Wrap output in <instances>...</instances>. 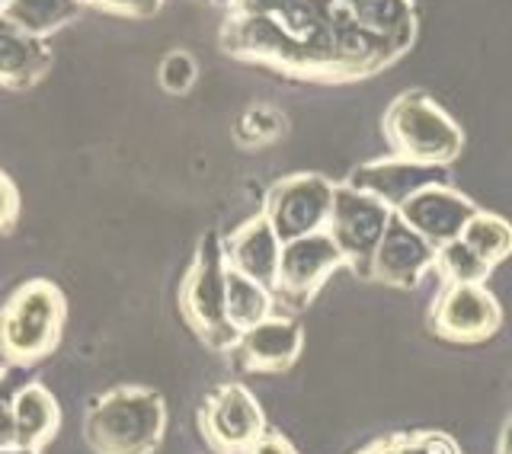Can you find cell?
<instances>
[{
    "instance_id": "12",
    "label": "cell",
    "mask_w": 512,
    "mask_h": 454,
    "mask_svg": "<svg viewBox=\"0 0 512 454\" xmlns=\"http://www.w3.org/2000/svg\"><path fill=\"white\" fill-rule=\"evenodd\" d=\"M445 180L442 167L432 164H413V160H381V164H368L362 170H356V176L349 180L352 189H362L368 196L381 199L388 208L404 205L410 196H416L426 186H436Z\"/></svg>"
},
{
    "instance_id": "26",
    "label": "cell",
    "mask_w": 512,
    "mask_h": 454,
    "mask_svg": "<svg viewBox=\"0 0 512 454\" xmlns=\"http://www.w3.org/2000/svg\"><path fill=\"white\" fill-rule=\"evenodd\" d=\"M244 454H295V448L288 445L282 435H272V432H263L260 439H256Z\"/></svg>"
},
{
    "instance_id": "3",
    "label": "cell",
    "mask_w": 512,
    "mask_h": 454,
    "mask_svg": "<svg viewBox=\"0 0 512 454\" xmlns=\"http://www.w3.org/2000/svg\"><path fill=\"white\" fill-rule=\"evenodd\" d=\"M384 132H388L394 154L413 164L442 167L461 151L458 125L423 93L397 96L384 116Z\"/></svg>"
},
{
    "instance_id": "21",
    "label": "cell",
    "mask_w": 512,
    "mask_h": 454,
    "mask_svg": "<svg viewBox=\"0 0 512 454\" xmlns=\"http://www.w3.org/2000/svg\"><path fill=\"white\" fill-rule=\"evenodd\" d=\"M432 263L442 269V275L452 285H480L493 269L487 259H480L461 237L452 240V243H442Z\"/></svg>"
},
{
    "instance_id": "19",
    "label": "cell",
    "mask_w": 512,
    "mask_h": 454,
    "mask_svg": "<svg viewBox=\"0 0 512 454\" xmlns=\"http://www.w3.org/2000/svg\"><path fill=\"white\" fill-rule=\"evenodd\" d=\"M0 13L32 36L45 39L52 29L74 20L80 13V0H10Z\"/></svg>"
},
{
    "instance_id": "10",
    "label": "cell",
    "mask_w": 512,
    "mask_h": 454,
    "mask_svg": "<svg viewBox=\"0 0 512 454\" xmlns=\"http://www.w3.org/2000/svg\"><path fill=\"white\" fill-rule=\"evenodd\" d=\"M394 215L407 227H413L432 250H439L442 243H452L461 237L464 224L477 215V208H474V202L458 196V192L436 183V186H426L416 192V196H410Z\"/></svg>"
},
{
    "instance_id": "9",
    "label": "cell",
    "mask_w": 512,
    "mask_h": 454,
    "mask_svg": "<svg viewBox=\"0 0 512 454\" xmlns=\"http://www.w3.org/2000/svg\"><path fill=\"white\" fill-rule=\"evenodd\" d=\"M263 410L240 384H224L202 410V432L218 454H244L263 435Z\"/></svg>"
},
{
    "instance_id": "29",
    "label": "cell",
    "mask_w": 512,
    "mask_h": 454,
    "mask_svg": "<svg viewBox=\"0 0 512 454\" xmlns=\"http://www.w3.org/2000/svg\"><path fill=\"white\" fill-rule=\"evenodd\" d=\"M7 4H10V0H0V10H4V7H7Z\"/></svg>"
},
{
    "instance_id": "11",
    "label": "cell",
    "mask_w": 512,
    "mask_h": 454,
    "mask_svg": "<svg viewBox=\"0 0 512 454\" xmlns=\"http://www.w3.org/2000/svg\"><path fill=\"white\" fill-rule=\"evenodd\" d=\"M432 259H436V250L413 227L391 215L384 237L372 253V263H368V275L388 285H416L420 275L432 266Z\"/></svg>"
},
{
    "instance_id": "23",
    "label": "cell",
    "mask_w": 512,
    "mask_h": 454,
    "mask_svg": "<svg viewBox=\"0 0 512 454\" xmlns=\"http://www.w3.org/2000/svg\"><path fill=\"white\" fill-rule=\"evenodd\" d=\"M192 84H196V61L186 52H170L160 64V87L167 93H186Z\"/></svg>"
},
{
    "instance_id": "18",
    "label": "cell",
    "mask_w": 512,
    "mask_h": 454,
    "mask_svg": "<svg viewBox=\"0 0 512 454\" xmlns=\"http://www.w3.org/2000/svg\"><path fill=\"white\" fill-rule=\"evenodd\" d=\"M224 307H228L231 327L244 333L260 320L272 317V288L228 266V275H224Z\"/></svg>"
},
{
    "instance_id": "16",
    "label": "cell",
    "mask_w": 512,
    "mask_h": 454,
    "mask_svg": "<svg viewBox=\"0 0 512 454\" xmlns=\"http://www.w3.org/2000/svg\"><path fill=\"white\" fill-rule=\"evenodd\" d=\"M356 26L391 58L404 55L413 39L410 0H346Z\"/></svg>"
},
{
    "instance_id": "27",
    "label": "cell",
    "mask_w": 512,
    "mask_h": 454,
    "mask_svg": "<svg viewBox=\"0 0 512 454\" xmlns=\"http://www.w3.org/2000/svg\"><path fill=\"white\" fill-rule=\"evenodd\" d=\"M500 454H512V419H509V426L503 432V445H500Z\"/></svg>"
},
{
    "instance_id": "24",
    "label": "cell",
    "mask_w": 512,
    "mask_h": 454,
    "mask_svg": "<svg viewBox=\"0 0 512 454\" xmlns=\"http://www.w3.org/2000/svg\"><path fill=\"white\" fill-rule=\"evenodd\" d=\"M26 381L16 378V371H0V445H13V423H10V403L13 394Z\"/></svg>"
},
{
    "instance_id": "15",
    "label": "cell",
    "mask_w": 512,
    "mask_h": 454,
    "mask_svg": "<svg viewBox=\"0 0 512 454\" xmlns=\"http://www.w3.org/2000/svg\"><path fill=\"white\" fill-rule=\"evenodd\" d=\"M13 445L39 451L61 426V410L55 394L39 381H26L10 403Z\"/></svg>"
},
{
    "instance_id": "20",
    "label": "cell",
    "mask_w": 512,
    "mask_h": 454,
    "mask_svg": "<svg viewBox=\"0 0 512 454\" xmlns=\"http://www.w3.org/2000/svg\"><path fill=\"white\" fill-rule=\"evenodd\" d=\"M461 240L468 243L480 259H487L490 266L512 253V227L496 215L477 212L468 224H464Z\"/></svg>"
},
{
    "instance_id": "25",
    "label": "cell",
    "mask_w": 512,
    "mask_h": 454,
    "mask_svg": "<svg viewBox=\"0 0 512 454\" xmlns=\"http://www.w3.org/2000/svg\"><path fill=\"white\" fill-rule=\"evenodd\" d=\"M16 208H20V202H16V189L7 176L0 173V231H7V227L13 224Z\"/></svg>"
},
{
    "instance_id": "13",
    "label": "cell",
    "mask_w": 512,
    "mask_h": 454,
    "mask_svg": "<svg viewBox=\"0 0 512 454\" xmlns=\"http://www.w3.org/2000/svg\"><path fill=\"white\" fill-rule=\"evenodd\" d=\"M279 256H282V240L272 231L266 215H256L244 227H237V234H231L228 243H224L228 266L250 275V279H256L266 288H276Z\"/></svg>"
},
{
    "instance_id": "14",
    "label": "cell",
    "mask_w": 512,
    "mask_h": 454,
    "mask_svg": "<svg viewBox=\"0 0 512 454\" xmlns=\"http://www.w3.org/2000/svg\"><path fill=\"white\" fill-rule=\"evenodd\" d=\"M301 343L304 339L298 323L282 317H266L256 327L240 333L237 355L247 371H285L298 359Z\"/></svg>"
},
{
    "instance_id": "28",
    "label": "cell",
    "mask_w": 512,
    "mask_h": 454,
    "mask_svg": "<svg viewBox=\"0 0 512 454\" xmlns=\"http://www.w3.org/2000/svg\"><path fill=\"white\" fill-rule=\"evenodd\" d=\"M0 454H39V451H29V448H20V445H0Z\"/></svg>"
},
{
    "instance_id": "6",
    "label": "cell",
    "mask_w": 512,
    "mask_h": 454,
    "mask_svg": "<svg viewBox=\"0 0 512 454\" xmlns=\"http://www.w3.org/2000/svg\"><path fill=\"white\" fill-rule=\"evenodd\" d=\"M333 186L324 176H288L276 183L266 199V221L282 243L324 231L330 221Z\"/></svg>"
},
{
    "instance_id": "7",
    "label": "cell",
    "mask_w": 512,
    "mask_h": 454,
    "mask_svg": "<svg viewBox=\"0 0 512 454\" xmlns=\"http://www.w3.org/2000/svg\"><path fill=\"white\" fill-rule=\"evenodd\" d=\"M346 263V253L336 247L330 231H314L308 237L282 243L279 256V275L272 295L285 298L288 304L301 307L314 291L324 285V279Z\"/></svg>"
},
{
    "instance_id": "8",
    "label": "cell",
    "mask_w": 512,
    "mask_h": 454,
    "mask_svg": "<svg viewBox=\"0 0 512 454\" xmlns=\"http://www.w3.org/2000/svg\"><path fill=\"white\" fill-rule=\"evenodd\" d=\"M500 320V304L480 285H448L429 314L432 330L452 343H480L500 330Z\"/></svg>"
},
{
    "instance_id": "4",
    "label": "cell",
    "mask_w": 512,
    "mask_h": 454,
    "mask_svg": "<svg viewBox=\"0 0 512 454\" xmlns=\"http://www.w3.org/2000/svg\"><path fill=\"white\" fill-rule=\"evenodd\" d=\"M224 275H228L224 243L215 234H205L202 247L196 253V263L189 266L186 282H183V314L189 320V327L212 349H231L240 339V333L228 323Z\"/></svg>"
},
{
    "instance_id": "17",
    "label": "cell",
    "mask_w": 512,
    "mask_h": 454,
    "mask_svg": "<svg viewBox=\"0 0 512 454\" xmlns=\"http://www.w3.org/2000/svg\"><path fill=\"white\" fill-rule=\"evenodd\" d=\"M52 61L45 39L32 36L0 13V84L4 87H29L39 80Z\"/></svg>"
},
{
    "instance_id": "22",
    "label": "cell",
    "mask_w": 512,
    "mask_h": 454,
    "mask_svg": "<svg viewBox=\"0 0 512 454\" xmlns=\"http://www.w3.org/2000/svg\"><path fill=\"white\" fill-rule=\"evenodd\" d=\"M285 119L279 116L276 109H266V106H256L250 109L244 119L237 125V141L247 144V148H260V144H269L282 135Z\"/></svg>"
},
{
    "instance_id": "5",
    "label": "cell",
    "mask_w": 512,
    "mask_h": 454,
    "mask_svg": "<svg viewBox=\"0 0 512 454\" xmlns=\"http://www.w3.org/2000/svg\"><path fill=\"white\" fill-rule=\"evenodd\" d=\"M391 215L394 212L388 205L362 189L352 186L333 189L327 231L336 240V247L346 253V263L359 275H368V263H372V253L381 243Z\"/></svg>"
},
{
    "instance_id": "1",
    "label": "cell",
    "mask_w": 512,
    "mask_h": 454,
    "mask_svg": "<svg viewBox=\"0 0 512 454\" xmlns=\"http://www.w3.org/2000/svg\"><path fill=\"white\" fill-rule=\"evenodd\" d=\"M167 410L148 387H116L93 403L84 439L96 454H154L164 439Z\"/></svg>"
},
{
    "instance_id": "2",
    "label": "cell",
    "mask_w": 512,
    "mask_h": 454,
    "mask_svg": "<svg viewBox=\"0 0 512 454\" xmlns=\"http://www.w3.org/2000/svg\"><path fill=\"white\" fill-rule=\"evenodd\" d=\"M61 323V291L45 279H32L16 288L0 311V352L13 362L45 359L58 346Z\"/></svg>"
}]
</instances>
